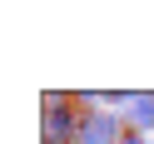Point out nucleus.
<instances>
[{
  "label": "nucleus",
  "instance_id": "obj_2",
  "mask_svg": "<svg viewBox=\"0 0 154 144\" xmlns=\"http://www.w3.org/2000/svg\"><path fill=\"white\" fill-rule=\"evenodd\" d=\"M124 114L119 109H85L80 129H75V144H124Z\"/></svg>",
  "mask_w": 154,
  "mask_h": 144
},
{
  "label": "nucleus",
  "instance_id": "obj_3",
  "mask_svg": "<svg viewBox=\"0 0 154 144\" xmlns=\"http://www.w3.org/2000/svg\"><path fill=\"white\" fill-rule=\"evenodd\" d=\"M124 129H129V134H144V139H154V90L129 94V104H124Z\"/></svg>",
  "mask_w": 154,
  "mask_h": 144
},
{
  "label": "nucleus",
  "instance_id": "obj_1",
  "mask_svg": "<svg viewBox=\"0 0 154 144\" xmlns=\"http://www.w3.org/2000/svg\"><path fill=\"white\" fill-rule=\"evenodd\" d=\"M80 119H85V114L75 109V100H70V94H45V119H40L45 144H75Z\"/></svg>",
  "mask_w": 154,
  "mask_h": 144
},
{
  "label": "nucleus",
  "instance_id": "obj_4",
  "mask_svg": "<svg viewBox=\"0 0 154 144\" xmlns=\"http://www.w3.org/2000/svg\"><path fill=\"white\" fill-rule=\"evenodd\" d=\"M149 144H154V139H149Z\"/></svg>",
  "mask_w": 154,
  "mask_h": 144
}]
</instances>
